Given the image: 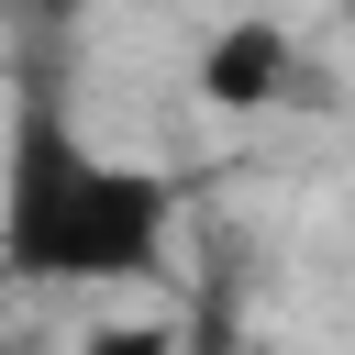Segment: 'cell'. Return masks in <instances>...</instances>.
Segmentation results:
<instances>
[{
  "label": "cell",
  "instance_id": "1",
  "mask_svg": "<svg viewBox=\"0 0 355 355\" xmlns=\"http://www.w3.org/2000/svg\"><path fill=\"white\" fill-rule=\"evenodd\" d=\"M178 189L155 166L89 155L55 111L44 78L11 100V155H0V266L22 288H133L166 266Z\"/></svg>",
  "mask_w": 355,
  "mask_h": 355
},
{
  "label": "cell",
  "instance_id": "2",
  "mask_svg": "<svg viewBox=\"0 0 355 355\" xmlns=\"http://www.w3.org/2000/svg\"><path fill=\"white\" fill-rule=\"evenodd\" d=\"M200 100H222V111H266V100H300V44H288V22H266V11L222 22V33L200 44Z\"/></svg>",
  "mask_w": 355,
  "mask_h": 355
},
{
  "label": "cell",
  "instance_id": "3",
  "mask_svg": "<svg viewBox=\"0 0 355 355\" xmlns=\"http://www.w3.org/2000/svg\"><path fill=\"white\" fill-rule=\"evenodd\" d=\"M78 355H189V322H100Z\"/></svg>",
  "mask_w": 355,
  "mask_h": 355
},
{
  "label": "cell",
  "instance_id": "4",
  "mask_svg": "<svg viewBox=\"0 0 355 355\" xmlns=\"http://www.w3.org/2000/svg\"><path fill=\"white\" fill-rule=\"evenodd\" d=\"M189 355H233V288H200V311H189Z\"/></svg>",
  "mask_w": 355,
  "mask_h": 355
},
{
  "label": "cell",
  "instance_id": "5",
  "mask_svg": "<svg viewBox=\"0 0 355 355\" xmlns=\"http://www.w3.org/2000/svg\"><path fill=\"white\" fill-rule=\"evenodd\" d=\"M344 11H355V0H344Z\"/></svg>",
  "mask_w": 355,
  "mask_h": 355
}]
</instances>
